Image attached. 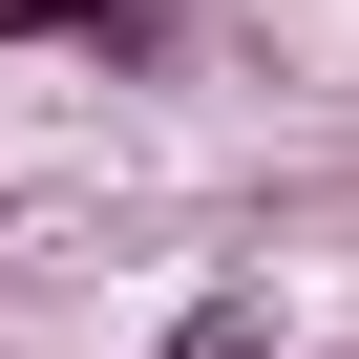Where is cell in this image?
Listing matches in <instances>:
<instances>
[{
  "mask_svg": "<svg viewBox=\"0 0 359 359\" xmlns=\"http://www.w3.org/2000/svg\"><path fill=\"white\" fill-rule=\"evenodd\" d=\"M148 359H275V296H254V275H212V296H191V317H169Z\"/></svg>",
  "mask_w": 359,
  "mask_h": 359,
  "instance_id": "cell-2",
  "label": "cell"
},
{
  "mask_svg": "<svg viewBox=\"0 0 359 359\" xmlns=\"http://www.w3.org/2000/svg\"><path fill=\"white\" fill-rule=\"evenodd\" d=\"M0 43H64V64H106V85H148V64L191 43V22H169V0H0Z\"/></svg>",
  "mask_w": 359,
  "mask_h": 359,
  "instance_id": "cell-1",
  "label": "cell"
}]
</instances>
